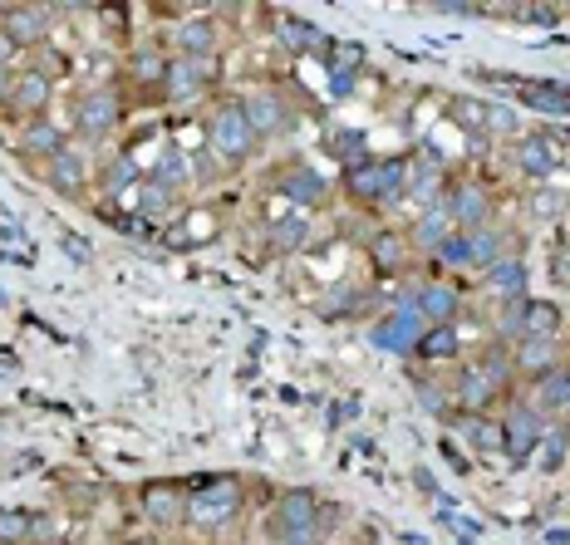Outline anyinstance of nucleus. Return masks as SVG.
Returning <instances> with one entry per match:
<instances>
[{
  "label": "nucleus",
  "instance_id": "nucleus-11",
  "mask_svg": "<svg viewBox=\"0 0 570 545\" xmlns=\"http://www.w3.org/2000/svg\"><path fill=\"white\" fill-rule=\"evenodd\" d=\"M222 85V59H177L168 65V79H163V103L173 109H187V103H202L212 89Z\"/></svg>",
  "mask_w": 570,
  "mask_h": 545
},
{
  "label": "nucleus",
  "instance_id": "nucleus-29",
  "mask_svg": "<svg viewBox=\"0 0 570 545\" xmlns=\"http://www.w3.org/2000/svg\"><path fill=\"white\" fill-rule=\"evenodd\" d=\"M512 93H517L521 109H531L541 118H566L570 85H561V79H512Z\"/></svg>",
  "mask_w": 570,
  "mask_h": 545
},
{
  "label": "nucleus",
  "instance_id": "nucleus-2",
  "mask_svg": "<svg viewBox=\"0 0 570 545\" xmlns=\"http://www.w3.org/2000/svg\"><path fill=\"white\" fill-rule=\"evenodd\" d=\"M340 197L350 201L354 211H379L399 207L403 197H409V152H370L364 162H354V168L340 172Z\"/></svg>",
  "mask_w": 570,
  "mask_h": 545
},
{
  "label": "nucleus",
  "instance_id": "nucleus-12",
  "mask_svg": "<svg viewBox=\"0 0 570 545\" xmlns=\"http://www.w3.org/2000/svg\"><path fill=\"white\" fill-rule=\"evenodd\" d=\"M399 295L423 315V325H462V310H468V295L448 276H423L419 286H409Z\"/></svg>",
  "mask_w": 570,
  "mask_h": 545
},
{
  "label": "nucleus",
  "instance_id": "nucleus-16",
  "mask_svg": "<svg viewBox=\"0 0 570 545\" xmlns=\"http://www.w3.org/2000/svg\"><path fill=\"white\" fill-rule=\"evenodd\" d=\"M271 182H276V192L291 201L295 211H315V207H325V201L335 197V187L325 182V172H315L305 158H291L285 168H276Z\"/></svg>",
  "mask_w": 570,
  "mask_h": 545
},
{
  "label": "nucleus",
  "instance_id": "nucleus-14",
  "mask_svg": "<svg viewBox=\"0 0 570 545\" xmlns=\"http://www.w3.org/2000/svg\"><path fill=\"white\" fill-rule=\"evenodd\" d=\"M546 433H551V423H546L527 398H512V408L502 413V457L531 462L537 457V447L546 443Z\"/></svg>",
  "mask_w": 570,
  "mask_h": 545
},
{
  "label": "nucleus",
  "instance_id": "nucleus-30",
  "mask_svg": "<svg viewBox=\"0 0 570 545\" xmlns=\"http://www.w3.org/2000/svg\"><path fill=\"white\" fill-rule=\"evenodd\" d=\"M512 162L521 177H531V182H546L556 168H561V152L546 143L541 133H517L512 138Z\"/></svg>",
  "mask_w": 570,
  "mask_h": 545
},
{
  "label": "nucleus",
  "instance_id": "nucleus-46",
  "mask_svg": "<svg viewBox=\"0 0 570 545\" xmlns=\"http://www.w3.org/2000/svg\"><path fill=\"white\" fill-rule=\"evenodd\" d=\"M360 545H379V536H374V531H364V536H360Z\"/></svg>",
  "mask_w": 570,
  "mask_h": 545
},
{
  "label": "nucleus",
  "instance_id": "nucleus-1",
  "mask_svg": "<svg viewBox=\"0 0 570 545\" xmlns=\"http://www.w3.org/2000/svg\"><path fill=\"white\" fill-rule=\"evenodd\" d=\"M340 506L330 496H320L315 487H281L271 496L261 531L271 545H325V536L335 531Z\"/></svg>",
  "mask_w": 570,
  "mask_h": 545
},
{
  "label": "nucleus",
  "instance_id": "nucleus-47",
  "mask_svg": "<svg viewBox=\"0 0 570 545\" xmlns=\"http://www.w3.org/2000/svg\"><path fill=\"white\" fill-rule=\"evenodd\" d=\"M173 545H202V541H173Z\"/></svg>",
  "mask_w": 570,
  "mask_h": 545
},
{
  "label": "nucleus",
  "instance_id": "nucleus-6",
  "mask_svg": "<svg viewBox=\"0 0 570 545\" xmlns=\"http://www.w3.org/2000/svg\"><path fill=\"white\" fill-rule=\"evenodd\" d=\"M187 482L177 477H148L138 487V516L148 521L153 536H177L187 531Z\"/></svg>",
  "mask_w": 570,
  "mask_h": 545
},
{
  "label": "nucleus",
  "instance_id": "nucleus-38",
  "mask_svg": "<svg viewBox=\"0 0 570 545\" xmlns=\"http://www.w3.org/2000/svg\"><path fill=\"white\" fill-rule=\"evenodd\" d=\"M453 428L468 437L472 453H502V418L487 413V418H453Z\"/></svg>",
  "mask_w": 570,
  "mask_h": 545
},
{
  "label": "nucleus",
  "instance_id": "nucleus-4",
  "mask_svg": "<svg viewBox=\"0 0 570 545\" xmlns=\"http://www.w3.org/2000/svg\"><path fill=\"white\" fill-rule=\"evenodd\" d=\"M207 152L222 162V172H246L252 162L261 158V138H256V128H252V118H246L242 109V99L236 93H227V99H217L212 103V113H207Z\"/></svg>",
  "mask_w": 570,
  "mask_h": 545
},
{
  "label": "nucleus",
  "instance_id": "nucleus-39",
  "mask_svg": "<svg viewBox=\"0 0 570 545\" xmlns=\"http://www.w3.org/2000/svg\"><path fill=\"white\" fill-rule=\"evenodd\" d=\"M413 394H419V403L428 413H433L438 423H453L458 418V408H453V394H448V384L443 378H433V374H419L413 378Z\"/></svg>",
  "mask_w": 570,
  "mask_h": 545
},
{
  "label": "nucleus",
  "instance_id": "nucleus-13",
  "mask_svg": "<svg viewBox=\"0 0 570 545\" xmlns=\"http://www.w3.org/2000/svg\"><path fill=\"white\" fill-rule=\"evenodd\" d=\"M173 50L163 40H138L124 54V89L142 93V99H163V79H168Z\"/></svg>",
  "mask_w": 570,
  "mask_h": 545
},
{
  "label": "nucleus",
  "instance_id": "nucleus-17",
  "mask_svg": "<svg viewBox=\"0 0 570 545\" xmlns=\"http://www.w3.org/2000/svg\"><path fill=\"white\" fill-rule=\"evenodd\" d=\"M69 143H75V138H69V123H59V118H35V123L16 128V158L35 172H40L50 158H59Z\"/></svg>",
  "mask_w": 570,
  "mask_h": 545
},
{
  "label": "nucleus",
  "instance_id": "nucleus-48",
  "mask_svg": "<svg viewBox=\"0 0 570 545\" xmlns=\"http://www.w3.org/2000/svg\"><path fill=\"white\" fill-rule=\"evenodd\" d=\"M566 118H570V93H566Z\"/></svg>",
  "mask_w": 570,
  "mask_h": 545
},
{
  "label": "nucleus",
  "instance_id": "nucleus-45",
  "mask_svg": "<svg viewBox=\"0 0 570 545\" xmlns=\"http://www.w3.org/2000/svg\"><path fill=\"white\" fill-rule=\"evenodd\" d=\"M124 545H168V541H163V536H153V531H148V536H128Z\"/></svg>",
  "mask_w": 570,
  "mask_h": 545
},
{
  "label": "nucleus",
  "instance_id": "nucleus-40",
  "mask_svg": "<svg viewBox=\"0 0 570 545\" xmlns=\"http://www.w3.org/2000/svg\"><path fill=\"white\" fill-rule=\"evenodd\" d=\"M94 187H99V192H109V197H124L128 187L138 192V162H134V152H118L109 168L94 177Z\"/></svg>",
  "mask_w": 570,
  "mask_h": 545
},
{
  "label": "nucleus",
  "instance_id": "nucleus-37",
  "mask_svg": "<svg viewBox=\"0 0 570 545\" xmlns=\"http://www.w3.org/2000/svg\"><path fill=\"white\" fill-rule=\"evenodd\" d=\"M370 300H374V290H370V286L340 280V286H330V290L315 300V315H320V319H350V315L370 310Z\"/></svg>",
  "mask_w": 570,
  "mask_h": 545
},
{
  "label": "nucleus",
  "instance_id": "nucleus-22",
  "mask_svg": "<svg viewBox=\"0 0 570 545\" xmlns=\"http://www.w3.org/2000/svg\"><path fill=\"white\" fill-rule=\"evenodd\" d=\"M0 30L10 34V40L26 50V59H35L50 44V34H55V16L45 6H6L0 10Z\"/></svg>",
  "mask_w": 570,
  "mask_h": 545
},
{
  "label": "nucleus",
  "instance_id": "nucleus-9",
  "mask_svg": "<svg viewBox=\"0 0 570 545\" xmlns=\"http://www.w3.org/2000/svg\"><path fill=\"white\" fill-rule=\"evenodd\" d=\"M448 217H453L458 231H482L497 221V187L487 177L468 172V177H453L448 182V197H443Z\"/></svg>",
  "mask_w": 570,
  "mask_h": 545
},
{
  "label": "nucleus",
  "instance_id": "nucleus-3",
  "mask_svg": "<svg viewBox=\"0 0 570 545\" xmlns=\"http://www.w3.org/2000/svg\"><path fill=\"white\" fill-rule=\"evenodd\" d=\"M187 487H193L187 492V531H197V536H222L252 506V482L236 472H212Z\"/></svg>",
  "mask_w": 570,
  "mask_h": 545
},
{
  "label": "nucleus",
  "instance_id": "nucleus-7",
  "mask_svg": "<svg viewBox=\"0 0 570 545\" xmlns=\"http://www.w3.org/2000/svg\"><path fill=\"white\" fill-rule=\"evenodd\" d=\"M55 103H59V79L26 65V69H16V79H10L0 118H10V123L20 128V123H35V118H55Z\"/></svg>",
  "mask_w": 570,
  "mask_h": 545
},
{
  "label": "nucleus",
  "instance_id": "nucleus-15",
  "mask_svg": "<svg viewBox=\"0 0 570 545\" xmlns=\"http://www.w3.org/2000/svg\"><path fill=\"white\" fill-rule=\"evenodd\" d=\"M448 394H453V408H458V418H487V413H497L502 403H512L502 394V388L492 384L487 374H478L468 359L453 369V378H448Z\"/></svg>",
  "mask_w": 570,
  "mask_h": 545
},
{
  "label": "nucleus",
  "instance_id": "nucleus-36",
  "mask_svg": "<svg viewBox=\"0 0 570 545\" xmlns=\"http://www.w3.org/2000/svg\"><path fill=\"white\" fill-rule=\"evenodd\" d=\"M134 211L148 221H173L177 211H183V192L168 182H158V177H148V182H138V192H134Z\"/></svg>",
  "mask_w": 570,
  "mask_h": 545
},
{
  "label": "nucleus",
  "instance_id": "nucleus-21",
  "mask_svg": "<svg viewBox=\"0 0 570 545\" xmlns=\"http://www.w3.org/2000/svg\"><path fill=\"white\" fill-rule=\"evenodd\" d=\"M448 182H453V168H448L438 152H409V201L419 211L443 207Z\"/></svg>",
  "mask_w": 570,
  "mask_h": 545
},
{
  "label": "nucleus",
  "instance_id": "nucleus-23",
  "mask_svg": "<svg viewBox=\"0 0 570 545\" xmlns=\"http://www.w3.org/2000/svg\"><path fill=\"white\" fill-rule=\"evenodd\" d=\"M462 359H468V339L458 325H428L419 349H413V364H423V369H458Z\"/></svg>",
  "mask_w": 570,
  "mask_h": 545
},
{
  "label": "nucleus",
  "instance_id": "nucleus-19",
  "mask_svg": "<svg viewBox=\"0 0 570 545\" xmlns=\"http://www.w3.org/2000/svg\"><path fill=\"white\" fill-rule=\"evenodd\" d=\"M40 182L50 187L55 197H65V201H85L89 187H94V168H89L85 152H79V143H69L59 158H50L40 168Z\"/></svg>",
  "mask_w": 570,
  "mask_h": 545
},
{
  "label": "nucleus",
  "instance_id": "nucleus-5",
  "mask_svg": "<svg viewBox=\"0 0 570 545\" xmlns=\"http://www.w3.org/2000/svg\"><path fill=\"white\" fill-rule=\"evenodd\" d=\"M128 118V99H124V85H99V89H79L75 103H69V138L75 143H109V138L124 128Z\"/></svg>",
  "mask_w": 570,
  "mask_h": 545
},
{
  "label": "nucleus",
  "instance_id": "nucleus-20",
  "mask_svg": "<svg viewBox=\"0 0 570 545\" xmlns=\"http://www.w3.org/2000/svg\"><path fill=\"white\" fill-rule=\"evenodd\" d=\"M364 260L374 266V276L394 280V276H409L413 270V246L409 236H403V227H374L370 236H364Z\"/></svg>",
  "mask_w": 570,
  "mask_h": 545
},
{
  "label": "nucleus",
  "instance_id": "nucleus-25",
  "mask_svg": "<svg viewBox=\"0 0 570 545\" xmlns=\"http://www.w3.org/2000/svg\"><path fill=\"white\" fill-rule=\"evenodd\" d=\"M512 364H517V384H537L541 374H551L566 364V345L561 339H517Z\"/></svg>",
  "mask_w": 570,
  "mask_h": 545
},
{
  "label": "nucleus",
  "instance_id": "nucleus-35",
  "mask_svg": "<svg viewBox=\"0 0 570 545\" xmlns=\"http://www.w3.org/2000/svg\"><path fill=\"white\" fill-rule=\"evenodd\" d=\"M472 369L487 374L497 388H502L507 398H517V364H512V345H502V339H487V345L472 354Z\"/></svg>",
  "mask_w": 570,
  "mask_h": 545
},
{
  "label": "nucleus",
  "instance_id": "nucleus-27",
  "mask_svg": "<svg viewBox=\"0 0 570 545\" xmlns=\"http://www.w3.org/2000/svg\"><path fill=\"white\" fill-rule=\"evenodd\" d=\"M271 34H276V44H281V50L291 54V59L325 54V50H330V34L320 30L315 20H305V16H281V20H276V30H271Z\"/></svg>",
  "mask_w": 570,
  "mask_h": 545
},
{
  "label": "nucleus",
  "instance_id": "nucleus-41",
  "mask_svg": "<svg viewBox=\"0 0 570 545\" xmlns=\"http://www.w3.org/2000/svg\"><path fill=\"white\" fill-rule=\"evenodd\" d=\"M0 545H35V512L0 506Z\"/></svg>",
  "mask_w": 570,
  "mask_h": 545
},
{
  "label": "nucleus",
  "instance_id": "nucleus-34",
  "mask_svg": "<svg viewBox=\"0 0 570 545\" xmlns=\"http://www.w3.org/2000/svg\"><path fill=\"white\" fill-rule=\"evenodd\" d=\"M566 329V315L556 300H546V295H527L521 300V339H561Z\"/></svg>",
  "mask_w": 570,
  "mask_h": 545
},
{
  "label": "nucleus",
  "instance_id": "nucleus-8",
  "mask_svg": "<svg viewBox=\"0 0 570 545\" xmlns=\"http://www.w3.org/2000/svg\"><path fill=\"white\" fill-rule=\"evenodd\" d=\"M423 315L413 310L409 300H389L384 310H379V319L370 329H364V339H370L374 349H384V354H394V359H413V349H419V339H423Z\"/></svg>",
  "mask_w": 570,
  "mask_h": 545
},
{
  "label": "nucleus",
  "instance_id": "nucleus-31",
  "mask_svg": "<svg viewBox=\"0 0 570 545\" xmlns=\"http://www.w3.org/2000/svg\"><path fill=\"white\" fill-rule=\"evenodd\" d=\"M261 231H266V256L281 260V256H295L311 241V217H305V211H281V217H271Z\"/></svg>",
  "mask_w": 570,
  "mask_h": 545
},
{
  "label": "nucleus",
  "instance_id": "nucleus-32",
  "mask_svg": "<svg viewBox=\"0 0 570 545\" xmlns=\"http://www.w3.org/2000/svg\"><path fill=\"white\" fill-rule=\"evenodd\" d=\"M217 236V211H177L168 221V231H163V246H173V251H193V246L212 241Z\"/></svg>",
  "mask_w": 570,
  "mask_h": 545
},
{
  "label": "nucleus",
  "instance_id": "nucleus-26",
  "mask_svg": "<svg viewBox=\"0 0 570 545\" xmlns=\"http://www.w3.org/2000/svg\"><path fill=\"white\" fill-rule=\"evenodd\" d=\"M482 290L497 295V300H521V295H531V266H527V256L512 251V256L497 260V266H487L482 270Z\"/></svg>",
  "mask_w": 570,
  "mask_h": 545
},
{
  "label": "nucleus",
  "instance_id": "nucleus-44",
  "mask_svg": "<svg viewBox=\"0 0 570 545\" xmlns=\"http://www.w3.org/2000/svg\"><path fill=\"white\" fill-rule=\"evenodd\" d=\"M65 251L75 256V260H85V266H89V246H85V241H75V236H65Z\"/></svg>",
  "mask_w": 570,
  "mask_h": 545
},
{
  "label": "nucleus",
  "instance_id": "nucleus-18",
  "mask_svg": "<svg viewBox=\"0 0 570 545\" xmlns=\"http://www.w3.org/2000/svg\"><path fill=\"white\" fill-rule=\"evenodd\" d=\"M236 99H242V109H246V118H252L261 143H276L281 133L295 128V109L281 89H246V93H236Z\"/></svg>",
  "mask_w": 570,
  "mask_h": 545
},
{
  "label": "nucleus",
  "instance_id": "nucleus-43",
  "mask_svg": "<svg viewBox=\"0 0 570 545\" xmlns=\"http://www.w3.org/2000/svg\"><path fill=\"white\" fill-rule=\"evenodd\" d=\"M30 59H26V50H20L16 40H10L6 30H0V75H16V69H26Z\"/></svg>",
  "mask_w": 570,
  "mask_h": 545
},
{
  "label": "nucleus",
  "instance_id": "nucleus-10",
  "mask_svg": "<svg viewBox=\"0 0 570 545\" xmlns=\"http://www.w3.org/2000/svg\"><path fill=\"white\" fill-rule=\"evenodd\" d=\"M222 16L217 10H197V16H177L163 44H173L177 59H222Z\"/></svg>",
  "mask_w": 570,
  "mask_h": 545
},
{
  "label": "nucleus",
  "instance_id": "nucleus-42",
  "mask_svg": "<svg viewBox=\"0 0 570 545\" xmlns=\"http://www.w3.org/2000/svg\"><path fill=\"white\" fill-rule=\"evenodd\" d=\"M527 211H531V217H537V221H561V211H566L561 187H531Z\"/></svg>",
  "mask_w": 570,
  "mask_h": 545
},
{
  "label": "nucleus",
  "instance_id": "nucleus-24",
  "mask_svg": "<svg viewBox=\"0 0 570 545\" xmlns=\"http://www.w3.org/2000/svg\"><path fill=\"white\" fill-rule=\"evenodd\" d=\"M527 403L541 413L546 423H566L570 418V359L561 369L541 374L537 384H527Z\"/></svg>",
  "mask_w": 570,
  "mask_h": 545
},
{
  "label": "nucleus",
  "instance_id": "nucleus-33",
  "mask_svg": "<svg viewBox=\"0 0 570 545\" xmlns=\"http://www.w3.org/2000/svg\"><path fill=\"white\" fill-rule=\"evenodd\" d=\"M468 246H472V270H478V276H482L487 266H497L502 256L521 251V246H517V231L502 227V221H492V227H482V231H468Z\"/></svg>",
  "mask_w": 570,
  "mask_h": 545
},
{
  "label": "nucleus",
  "instance_id": "nucleus-28",
  "mask_svg": "<svg viewBox=\"0 0 570 545\" xmlns=\"http://www.w3.org/2000/svg\"><path fill=\"white\" fill-rule=\"evenodd\" d=\"M458 227H453V217H448V207H428V211H413V221L403 227V236H409V246H413V256H433L438 246L448 241Z\"/></svg>",
  "mask_w": 570,
  "mask_h": 545
}]
</instances>
